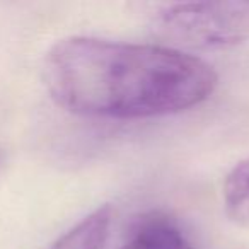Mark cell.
Instances as JSON below:
<instances>
[{
	"instance_id": "cell-1",
	"label": "cell",
	"mask_w": 249,
	"mask_h": 249,
	"mask_svg": "<svg viewBox=\"0 0 249 249\" xmlns=\"http://www.w3.org/2000/svg\"><path fill=\"white\" fill-rule=\"evenodd\" d=\"M43 77L63 109L111 120L181 113L207 101L218 82L212 65L190 53L89 36L56 43Z\"/></svg>"
},
{
	"instance_id": "cell-2",
	"label": "cell",
	"mask_w": 249,
	"mask_h": 249,
	"mask_svg": "<svg viewBox=\"0 0 249 249\" xmlns=\"http://www.w3.org/2000/svg\"><path fill=\"white\" fill-rule=\"evenodd\" d=\"M162 46L183 50H220L249 39V0L191 2L160 9L152 21Z\"/></svg>"
},
{
	"instance_id": "cell-3",
	"label": "cell",
	"mask_w": 249,
	"mask_h": 249,
	"mask_svg": "<svg viewBox=\"0 0 249 249\" xmlns=\"http://www.w3.org/2000/svg\"><path fill=\"white\" fill-rule=\"evenodd\" d=\"M120 249H196L184 232L160 213L142 217Z\"/></svg>"
},
{
	"instance_id": "cell-4",
	"label": "cell",
	"mask_w": 249,
	"mask_h": 249,
	"mask_svg": "<svg viewBox=\"0 0 249 249\" xmlns=\"http://www.w3.org/2000/svg\"><path fill=\"white\" fill-rule=\"evenodd\" d=\"M113 210L104 205L55 241L50 249H103L109 234Z\"/></svg>"
},
{
	"instance_id": "cell-5",
	"label": "cell",
	"mask_w": 249,
	"mask_h": 249,
	"mask_svg": "<svg viewBox=\"0 0 249 249\" xmlns=\"http://www.w3.org/2000/svg\"><path fill=\"white\" fill-rule=\"evenodd\" d=\"M224 208L234 224L249 227V159L235 164L225 178Z\"/></svg>"
},
{
	"instance_id": "cell-6",
	"label": "cell",
	"mask_w": 249,
	"mask_h": 249,
	"mask_svg": "<svg viewBox=\"0 0 249 249\" xmlns=\"http://www.w3.org/2000/svg\"><path fill=\"white\" fill-rule=\"evenodd\" d=\"M2 162H4V152L0 150V166H2Z\"/></svg>"
}]
</instances>
